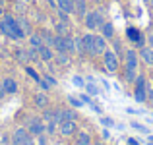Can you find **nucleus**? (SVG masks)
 Wrapping results in <instances>:
<instances>
[{
    "label": "nucleus",
    "mask_w": 153,
    "mask_h": 145,
    "mask_svg": "<svg viewBox=\"0 0 153 145\" xmlns=\"http://www.w3.org/2000/svg\"><path fill=\"white\" fill-rule=\"evenodd\" d=\"M0 33H4L6 37L14 39V41L25 37V31L22 29L19 21L14 18V16H10V14H4L2 16V21H0Z\"/></svg>",
    "instance_id": "obj_1"
},
{
    "label": "nucleus",
    "mask_w": 153,
    "mask_h": 145,
    "mask_svg": "<svg viewBox=\"0 0 153 145\" xmlns=\"http://www.w3.org/2000/svg\"><path fill=\"white\" fill-rule=\"evenodd\" d=\"M124 79L126 81H136V75H138V62H140V54L136 52V48H128L124 52Z\"/></svg>",
    "instance_id": "obj_2"
},
{
    "label": "nucleus",
    "mask_w": 153,
    "mask_h": 145,
    "mask_svg": "<svg viewBox=\"0 0 153 145\" xmlns=\"http://www.w3.org/2000/svg\"><path fill=\"white\" fill-rule=\"evenodd\" d=\"M147 85H149V81H147L146 75H142V74L136 75V81H134V99L138 101V103H146V101H147Z\"/></svg>",
    "instance_id": "obj_3"
},
{
    "label": "nucleus",
    "mask_w": 153,
    "mask_h": 145,
    "mask_svg": "<svg viewBox=\"0 0 153 145\" xmlns=\"http://www.w3.org/2000/svg\"><path fill=\"white\" fill-rule=\"evenodd\" d=\"M83 21H85V27L89 31H95L105 23V18H103L101 10H89L85 14V18H83Z\"/></svg>",
    "instance_id": "obj_4"
},
{
    "label": "nucleus",
    "mask_w": 153,
    "mask_h": 145,
    "mask_svg": "<svg viewBox=\"0 0 153 145\" xmlns=\"http://www.w3.org/2000/svg\"><path fill=\"white\" fill-rule=\"evenodd\" d=\"M103 64H105V68H107V70L111 72V74L118 72V66H120L118 54H116L114 50H111V48H107V50L103 52Z\"/></svg>",
    "instance_id": "obj_5"
},
{
    "label": "nucleus",
    "mask_w": 153,
    "mask_h": 145,
    "mask_svg": "<svg viewBox=\"0 0 153 145\" xmlns=\"http://www.w3.org/2000/svg\"><path fill=\"white\" fill-rule=\"evenodd\" d=\"M27 132H29L31 135H41L47 132V126L45 122H43V118H31L29 124H27Z\"/></svg>",
    "instance_id": "obj_6"
},
{
    "label": "nucleus",
    "mask_w": 153,
    "mask_h": 145,
    "mask_svg": "<svg viewBox=\"0 0 153 145\" xmlns=\"http://www.w3.org/2000/svg\"><path fill=\"white\" fill-rule=\"evenodd\" d=\"M79 39H82V52L83 54H91L93 56V39H95V35L93 33H85Z\"/></svg>",
    "instance_id": "obj_7"
},
{
    "label": "nucleus",
    "mask_w": 153,
    "mask_h": 145,
    "mask_svg": "<svg viewBox=\"0 0 153 145\" xmlns=\"http://www.w3.org/2000/svg\"><path fill=\"white\" fill-rule=\"evenodd\" d=\"M108 48L107 45V39L103 37V35H95V39H93V56H97V54H101L103 56V52Z\"/></svg>",
    "instance_id": "obj_8"
},
{
    "label": "nucleus",
    "mask_w": 153,
    "mask_h": 145,
    "mask_svg": "<svg viewBox=\"0 0 153 145\" xmlns=\"http://www.w3.org/2000/svg\"><path fill=\"white\" fill-rule=\"evenodd\" d=\"M58 130L62 135H74L76 134V120H62V122L58 124Z\"/></svg>",
    "instance_id": "obj_9"
},
{
    "label": "nucleus",
    "mask_w": 153,
    "mask_h": 145,
    "mask_svg": "<svg viewBox=\"0 0 153 145\" xmlns=\"http://www.w3.org/2000/svg\"><path fill=\"white\" fill-rule=\"evenodd\" d=\"M138 54H140V60H142L143 64H147V66L153 68V48L149 45H147V47H142L138 50Z\"/></svg>",
    "instance_id": "obj_10"
},
{
    "label": "nucleus",
    "mask_w": 153,
    "mask_h": 145,
    "mask_svg": "<svg viewBox=\"0 0 153 145\" xmlns=\"http://www.w3.org/2000/svg\"><path fill=\"white\" fill-rule=\"evenodd\" d=\"M126 35H128V39H130L132 43H136V45H138V48L143 47V37H142V33H140L136 27H128Z\"/></svg>",
    "instance_id": "obj_11"
},
{
    "label": "nucleus",
    "mask_w": 153,
    "mask_h": 145,
    "mask_svg": "<svg viewBox=\"0 0 153 145\" xmlns=\"http://www.w3.org/2000/svg\"><path fill=\"white\" fill-rule=\"evenodd\" d=\"M37 52H39V60H43V62H51V60L54 58V52H52V48H51L49 45L39 47Z\"/></svg>",
    "instance_id": "obj_12"
},
{
    "label": "nucleus",
    "mask_w": 153,
    "mask_h": 145,
    "mask_svg": "<svg viewBox=\"0 0 153 145\" xmlns=\"http://www.w3.org/2000/svg\"><path fill=\"white\" fill-rule=\"evenodd\" d=\"M99 31H101V35L107 41H112L114 39V25H112L111 21H105L101 27H99Z\"/></svg>",
    "instance_id": "obj_13"
},
{
    "label": "nucleus",
    "mask_w": 153,
    "mask_h": 145,
    "mask_svg": "<svg viewBox=\"0 0 153 145\" xmlns=\"http://www.w3.org/2000/svg\"><path fill=\"white\" fill-rule=\"evenodd\" d=\"M2 85H4V91H6L8 95L18 93V83H16V79H12V78H4V79H2Z\"/></svg>",
    "instance_id": "obj_14"
},
{
    "label": "nucleus",
    "mask_w": 153,
    "mask_h": 145,
    "mask_svg": "<svg viewBox=\"0 0 153 145\" xmlns=\"http://www.w3.org/2000/svg\"><path fill=\"white\" fill-rule=\"evenodd\" d=\"M74 14L78 16V18H85V14H87L85 0H76L74 2Z\"/></svg>",
    "instance_id": "obj_15"
},
{
    "label": "nucleus",
    "mask_w": 153,
    "mask_h": 145,
    "mask_svg": "<svg viewBox=\"0 0 153 145\" xmlns=\"http://www.w3.org/2000/svg\"><path fill=\"white\" fill-rule=\"evenodd\" d=\"M74 2L76 0H56V6L68 14H74Z\"/></svg>",
    "instance_id": "obj_16"
},
{
    "label": "nucleus",
    "mask_w": 153,
    "mask_h": 145,
    "mask_svg": "<svg viewBox=\"0 0 153 145\" xmlns=\"http://www.w3.org/2000/svg\"><path fill=\"white\" fill-rule=\"evenodd\" d=\"M29 45L33 47V48H39V47L45 45V41H43L41 33H33V35H29Z\"/></svg>",
    "instance_id": "obj_17"
},
{
    "label": "nucleus",
    "mask_w": 153,
    "mask_h": 145,
    "mask_svg": "<svg viewBox=\"0 0 153 145\" xmlns=\"http://www.w3.org/2000/svg\"><path fill=\"white\" fill-rule=\"evenodd\" d=\"M76 143L78 145H91V135L87 132H79L78 138H76Z\"/></svg>",
    "instance_id": "obj_18"
},
{
    "label": "nucleus",
    "mask_w": 153,
    "mask_h": 145,
    "mask_svg": "<svg viewBox=\"0 0 153 145\" xmlns=\"http://www.w3.org/2000/svg\"><path fill=\"white\" fill-rule=\"evenodd\" d=\"M54 60L60 66H68V64H70V54H68V52H58V54L54 56Z\"/></svg>",
    "instance_id": "obj_19"
},
{
    "label": "nucleus",
    "mask_w": 153,
    "mask_h": 145,
    "mask_svg": "<svg viewBox=\"0 0 153 145\" xmlns=\"http://www.w3.org/2000/svg\"><path fill=\"white\" fill-rule=\"evenodd\" d=\"M35 104H37L39 108H47V104H49L47 95L45 93H37V95H35Z\"/></svg>",
    "instance_id": "obj_20"
},
{
    "label": "nucleus",
    "mask_w": 153,
    "mask_h": 145,
    "mask_svg": "<svg viewBox=\"0 0 153 145\" xmlns=\"http://www.w3.org/2000/svg\"><path fill=\"white\" fill-rule=\"evenodd\" d=\"M54 29H56V35H62V37L70 35V33H68V23H66V21H58Z\"/></svg>",
    "instance_id": "obj_21"
},
{
    "label": "nucleus",
    "mask_w": 153,
    "mask_h": 145,
    "mask_svg": "<svg viewBox=\"0 0 153 145\" xmlns=\"http://www.w3.org/2000/svg\"><path fill=\"white\" fill-rule=\"evenodd\" d=\"M60 114H62V120H76V112L72 108H60Z\"/></svg>",
    "instance_id": "obj_22"
},
{
    "label": "nucleus",
    "mask_w": 153,
    "mask_h": 145,
    "mask_svg": "<svg viewBox=\"0 0 153 145\" xmlns=\"http://www.w3.org/2000/svg\"><path fill=\"white\" fill-rule=\"evenodd\" d=\"M85 89H87V93L93 95V97H97L99 93H101V91H99V87L95 85V83H91V81H87V83H85Z\"/></svg>",
    "instance_id": "obj_23"
},
{
    "label": "nucleus",
    "mask_w": 153,
    "mask_h": 145,
    "mask_svg": "<svg viewBox=\"0 0 153 145\" xmlns=\"http://www.w3.org/2000/svg\"><path fill=\"white\" fill-rule=\"evenodd\" d=\"M130 126L134 128V130H138V132H142V134H149V130H147L143 124H140V122H136V120H132L130 122Z\"/></svg>",
    "instance_id": "obj_24"
},
{
    "label": "nucleus",
    "mask_w": 153,
    "mask_h": 145,
    "mask_svg": "<svg viewBox=\"0 0 153 145\" xmlns=\"http://www.w3.org/2000/svg\"><path fill=\"white\" fill-rule=\"evenodd\" d=\"M68 101H70V104H72V107H76V108L83 107V101H82V99H76L74 95H70V97H68Z\"/></svg>",
    "instance_id": "obj_25"
},
{
    "label": "nucleus",
    "mask_w": 153,
    "mask_h": 145,
    "mask_svg": "<svg viewBox=\"0 0 153 145\" xmlns=\"http://www.w3.org/2000/svg\"><path fill=\"white\" fill-rule=\"evenodd\" d=\"M25 72H27V74H29V75H31V78H33V79H35L37 83L41 81V75H39V74H37V72H35V70H33L31 66H27V68H25Z\"/></svg>",
    "instance_id": "obj_26"
},
{
    "label": "nucleus",
    "mask_w": 153,
    "mask_h": 145,
    "mask_svg": "<svg viewBox=\"0 0 153 145\" xmlns=\"http://www.w3.org/2000/svg\"><path fill=\"white\" fill-rule=\"evenodd\" d=\"M101 124H103V126H107V128H112V126H114V120H112L111 116H103Z\"/></svg>",
    "instance_id": "obj_27"
},
{
    "label": "nucleus",
    "mask_w": 153,
    "mask_h": 145,
    "mask_svg": "<svg viewBox=\"0 0 153 145\" xmlns=\"http://www.w3.org/2000/svg\"><path fill=\"white\" fill-rule=\"evenodd\" d=\"M72 83H74L76 87H85V81H83L79 75H74V78H72Z\"/></svg>",
    "instance_id": "obj_28"
},
{
    "label": "nucleus",
    "mask_w": 153,
    "mask_h": 145,
    "mask_svg": "<svg viewBox=\"0 0 153 145\" xmlns=\"http://www.w3.org/2000/svg\"><path fill=\"white\" fill-rule=\"evenodd\" d=\"M112 45H114V52H116V54L122 52V43H120V39H112Z\"/></svg>",
    "instance_id": "obj_29"
},
{
    "label": "nucleus",
    "mask_w": 153,
    "mask_h": 145,
    "mask_svg": "<svg viewBox=\"0 0 153 145\" xmlns=\"http://www.w3.org/2000/svg\"><path fill=\"white\" fill-rule=\"evenodd\" d=\"M43 79H45V81H47V83H49V85H51V87H54V85H56V79H54V78H52V75H51V74H45V75H43Z\"/></svg>",
    "instance_id": "obj_30"
},
{
    "label": "nucleus",
    "mask_w": 153,
    "mask_h": 145,
    "mask_svg": "<svg viewBox=\"0 0 153 145\" xmlns=\"http://www.w3.org/2000/svg\"><path fill=\"white\" fill-rule=\"evenodd\" d=\"M16 56H18L22 62H27V60H29V58H27V50H18V52H16Z\"/></svg>",
    "instance_id": "obj_31"
},
{
    "label": "nucleus",
    "mask_w": 153,
    "mask_h": 145,
    "mask_svg": "<svg viewBox=\"0 0 153 145\" xmlns=\"http://www.w3.org/2000/svg\"><path fill=\"white\" fill-rule=\"evenodd\" d=\"M147 103L153 107V87H151V83L147 85Z\"/></svg>",
    "instance_id": "obj_32"
},
{
    "label": "nucleus",
    "mask_w": 153,
    "mask_h": 145,
    "mask_svg": "<svg viewBox=\"0 0 153 145\" xmlns=\"http://www.w3.org/2000/svg\"><path fill=\"white\" fill-rule=\"evenodd\" d=\"M18 21H19V25H22V29H23V31H25V33H29V23H27V21H25V19H23V18H19V19H18Z\"/></svg>",
    "instance_id": "obj_33"
},
{
    "label": "nucleus",
    "mask_w": 153,
    "mask_h": 145,
    "mask_svg": "<svg viewBox=\"0 0 153 145\" xmlns=\"http://www.w3.org/2000/svg\"><path fill=\"white\" fill-rule=\"evenodd\" d=\"M39 85H41V89H43V91H49V89H51V85H49V83H47L43 78H41V81H39Z\"/></svg>",
    "instance_id": "obj_34"
},
{
    "label": "nucleus",
    "mask_w": 153,
    "mask_h": 145,
    "mask_svg": "<svg viewBox=\"0 0 153 145\" xmlns=\"http://www.w3.org/2000/svg\"><path fill=\"white\" fill-rule=\"evenodd\" d=\"M147 43H149V47L153 48V31H149V35H147Z\"/></svg>",
    "instance_id": "obj_35"
},
{
    "label": "nucleus",
    "mask_w": 153,
    "mask_h": 145,
    "mask_svg": "<svg viewBox=\"0 0 153 145\" xmlns=\"http://www.w3.org/2000/svg\"><path fill=\"white\" fill-rule=\"evenodd\" d=\"M4 95H6V91H4V85H2V81H0V99H4Z\"/></svg>",
    "instance_id": "obj_36"
},
{
    "label": "nucleus",
    "mask_w": 153,
    "mask_h": 145,
    "mask_svg": "<svg viewBox=\"0 0 153 145\" xmlns=\"http://www.w3.org/2000/svg\"><path fill=\"white\" fill-rule=\"evenodd\" d=\"M103 138H105V139H108V138H111V134H108L107 130H103Z\"/></svg>",
    "instance_id": "obj_37"
},
{
    "label": "nucleus",
    "mask_w": 153,
    "mask_h": 145,
    "mask_svg": "<svg viewBox=\"0 0 153 145\" xmlns=\"http://www.w3.org/2000/svg\"><path fill=\"white\" fill-rule=\"evenodd\" d=\"M128 143H130V145H140V141H138V139H130Z\"/></svg>",
    "instance_id": "obj_38"
},
{
    "label": "nucleus",
    "mask_w": 153,
    "mask_h": 145,
    "mask_svg": "<svg viewBox=\"0 0 153 145\" xmlns=\"http://www.w3.org/2000/svg\"><path fill=\"white\" fill-rule=\"evenodd\" d=\"M0 16H4V8L2 6H0Z\"/></svg>",
    "instance_id": "obj_39"
},
{
    "label": "nucleus",
    "mask_w": 153,
    "mask_h": 145,
    "mask_svg": "<svg viewBox=\"0 0 153 145\" xmlns=\"http://www.w3.org/2000/svg\"><path fill=\"white\" fill-rule=\"evenodd\" d=\"M149 4H151V8H153V0H149Z\"/></svg>",
    "instance_id": "obj_40"
},
{
    "label": "nucleus",
    "mask_w": 153,
    "mask_h": 145,
    "mask_svg": "<svg viewBox=\"0 0 153 145\" xmlns=\"http://www.w3.org/2000/svg\"><path fill=\"white\" fill-rule=\"evenodd\" d=\"M23 2H33V0H23Z\"/></svg>",
    "instance_id": "obj_41"
},
{
    "label": "nucleus",
    "mask_w": 153,
    "mask_h": 145,
    "mask_svg": "<svg viewBox=\"0 0 153 145\" xmlns=\"http://www.w3.org/2000/svg\"><path fill=\"white\" fill-rule=\"evenodd\" d=\"M2 4H4V0H0V6H2Z\"/></svg>",
    "instance_id": "obj_42"
},
{
    "label": "nucleus",
    "mask_w": 153,
    "mask_h": 145,
    "mask_svg": "<svg viewBox=\"0 0 153 145\" xmlns=\"http://www.w3.org/2000/svg\"><path fill=\"white\" fill-rule=\"evenodd\" d=\"M91 145H101V143H91Z\"/></svg>",
    "instance_id": "obj_43"
},
{
    "label": "nucleus",
    "mask_w": 153,
    "mask_h": 145,
    "mask_svg": "<svg viewBox=\"0 0 153 145\" xmlns=\"http://www.w3.org/2000/svg\"><path fill=\"white\" fill-rule=\"evenodd\" d=\"M151 78H153V74H151Z\"/></svg>",
    "instance_id": "obj_44"
}]
</instances>
